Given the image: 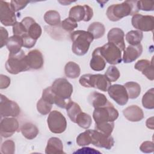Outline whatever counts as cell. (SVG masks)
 Returning a JSON list of instances; mask_svg holds the SVG:
<instances>
[{
    "label": "cell",
    "instance_id": "30bf717a",
    "mask_svg": "<svg viewBox=\"0 0 154 154\" xmlns=\"http://www.w3.org/2000/svg\"><path fill=\"white\" fill-rule=\"evenodd\" d=\"M20 109L14 101L8 99L5 96L1 94L0 113L1 117H17L20 114Z\"/></svg>",
    "mask_w": 154,
    "mask_h": 154
},
{
    "label": "cell",
    "instance_id": "f6af8a7d",
    "mask_svg": "<svg viewBox=\"0 0 154 154\" xmlns=\"http://www.w3.org/2000/svg\"><path fill=\"white\" fill-rule=\"evenodd\" d=\"M1 31V45L0 48H2L4 46L7 45V43L8 40V33L6 29L3 27L0 28Z\"/></svg>",
    "mask_w": 154,
    "mask_h": 154
},
{
    "label": "cell",
    "instance_id": "ba28073f",
    "mask_svg": "<svg viewBox=\"0 0 154 154\" xmlns=\"http://www.w3.org/2000/svg\"><path fill=\"white\" fill-rule=\"evenodd\" d=\"M47 122L49 130L54 134L63 133L67 128L65 117L57 110H54L49 113Z\"/></svg>",
    "mask_w": 154,
    "mask_h": 154
},
{
    "label": "cell",
    "instance_id": "7402d4cb",
    "mask_svg": "<svg viewBox=\"0 0 154 154\" xmlns=\"http://www.w3.org/2000/svg\"><path fill=\"white\" fill-rule=\"evenodd\" d=\"M90 66L91 69L94 71H101L105 69L106 61L100 54L99 48H97L93 52Z\"/></svg>",
    "mask_w": 154,
    "mask_h": 154
},
{
    "label": "cell",
    "instance_id": "e575fe53",
    "mask_svg": "<svg viewBox=\"0 0 154 154\" xmlns=\"http://www.w3.org/2000/svg\"><path fill=\"white\" fill-rule=\"evenodd\" d=\"M52 104L44 100L42 97L37 103V109L38 112L42 115H46L51 111Z\"/></svg>",
    "mask_w": 154,
    "mask_h": 154
},
{
    "label": "cell",
    "instance_id": "ffe728a7",
    "mask_svg": "<svg viewBox=\"0 0 154 154\" xmlns=\"http://www.w3.org/2000/svg\"><path fill=\"white\" fill-rule=\"evenodd\" d=\"M125 117L131 122H139L144 118V113L141 108L137 105H131L123 111Z\"/></svg>",
    "mask_w": 154,
    "mask_h": 154
},
{
    "label": "cell",
    "instance_id": "4316f807",
    "mask_svg": "<svg viewBox=\"0 0 154 154\" xmlns=\"http://www.w3.org/2000/svg\"><path fill=\"white\" fill-rule=\"evenodd\" d=\"M81 69L79 66L73 61L68 62L64 67L65 75L69 78L75 79L79 77Z\"/></svg>",
    "mask_w": 154,
    "mask_h": 154
},
{
    "label": "cell",
    "instance_id": "d6a6232c",
    "mask_svg": "<svg viewBox=\"0 0 154 154\" xmlns=\"http://www.w3.org/2000/svg\"><path fill=\"white\" fill-rule=\"evenodd\" d=\"M92 123L91 116L84 112H81L76 117V123L82 128L88 129Z\"/></svg>",
    "mask_w": 154,
    "mask_h": 154
},
{
    "label": "cell",
    "instance_id": "ac0fdd59",
    "mask_svg": "<svg viewBox=\"0 0 154 154\" xmlns=\"http://www.w3.org/2000/svg\"><path fill=\"white\" fill-rule=\"evenodd\" d=\"M26 58L29 69H40L43 66L44 60L43 55L42 52L37 49L29 51L26 55Z\"/></svg>",
    "mask_w": 154,
    "mask_h": 154
},
{
    "label": "cell",
    "instance_id": "1f68e13d",
    "mask_svg": "<svg viewBox=\"0 0 154 154\" xmlns=\"http://www.w3.org/2000/svg\"><path fill=\"white\" fill-rule=\"evenodd\" d=\"M142 104L146 109H152L154 108V89L153 88L149 89L143 95Z\"/></svg>",
    "mask_w": 154,
    "mask_h": 154
},
{
    "label": "cell",
    "instance_id": "52a82bcc",
    "mask_svg": "<svg viewBox=\"0 0 154 154\" xmlns=\"http://www.w3.org/2000/svg\"><path fill=\"white\" fill-rule=\"evenodd\" d=\"M99 48L100 55L106 63L110 64H117L122 62V51L115 45L108 42Z\"/></svg>",
    "mask_w": 154,
    "mask_h": 154
},
{
    "label": "cell",
    "instance_id": "44dd1931",
    "mask_svg": "<svg viewBox=\"0 0 154 154\" xmlns=\"http://www.w3.org/2000/svg\"><path fill=\"white\" fill-rule=\"evenodd\" d=\"M46 154L63 153V144L61 140L57 137L50 138L45 149Z\"/></svg>",
    "mask_w": 154,
    "mask_h": 154
},
{
    "label": "cell",
    "instance_id": "7c38bea8",
    "mask_svg": "<svg viewBox=\"0 0 154 154\" xmlns=\"http://www.w3.org/2000/svg\"><path fill=\"white\" fill-rule=\"evenodd\" d=\"M93 16V9L90 6L87 5H78L73 6L70 8L69 17L73 19L76 22L81 20L88 22L90 20Z\"/></svg>",
    "mask_w": 154,
    "mask_h": 154
},
{
    "label": "cell",
    "instance_id": "ee69618b",
    "mask_svg": "<svg viewBox=\"0 0 154 154\" xmlns=\"http://www.w3.org/2000/svg\"><path fill=\"white\" fill-rule=\"evenodd\" d=\"M140 149L144 153H151L153 152V143L146 141L143 142L140 147Z\"/></svg>",
    "mask_w": 154,
    "mask_h": 154
},
{
    "label": "cell",
    "instance_id": "e0dca14e",
    "mask_svg": "<svg viewBox=\"0 0 154 154\" xmlns=\"http://www.w3.org/2000/svg\"><path fill=\"white\" fill-rule=\"evenodd\" d=\"M125 33L119 28H113L111 29L107 35L108 41L117 46L122 51L125 49V43L124 40Z\"/></svg>",
    "mask_w": 154,
    "mask_h": 154
},
{
    "label": "cell",
    "instance_id": "8d00e7d4",
    "mask_svg": "<svg viewBox=\"0 0 154 154\" xmlns=\"http://www.w3.org/2000/svg\"><path fill=\"white\" fill-rule=\"evenodd\" d=\"M76 143L79 146H87L91 144V138L88 130L81 133L76 138Z\"/></svg>",
    "mask_w": 154,
    "mask_h": 154
},
{
    "label": "cell",
    "instance_id": "6da1fadb",
    "mask_svg": "<svg viewBox=\"0 0 154 154\" xmlns=\"http://www.w3.org/2000/svg\"><path fill=\"white\" fill-rule=\"evenodd\" d=\"M51 87L54 94V103L61 108H66L72 100L70 96L73 93L72 85L65 78H58Z\"/></svg>",
    "mask_w": 154,
    "mask_h": 154
},
{
    "label": "cell",
    "instance_id": "d6986e66",
    "mask_svg": "<svg viewBox=\"0 0 154 154\" xmlns=\"http://www.w3.org/2000/svg\"><path fill=\"white\" fill-rule=\"evenodd\" d=\"M143 52V46L141 44L130 45L124 50L123 61L125 63H131L137 60Z\"/></svg>",
    "mask_w": 154,
    "mask_h": 154
},
{
    "label": "cell",
    "instance_id": "f546056e",
    "mask_svg": "<svg viewBox=\"0 0 154 154\" xmlns=\"http://www.w3.org/2000/svg\"><path fill=\"white\" fill-rule=\"evenodd\" d=\"M143 38V34L139 30H131L126 34V40L131 45L140 44Z\"/></svg>",
    "mask_w": 154,
    "mask_h": 154
},
{
    "label": "cell",
    "instance_id": "7dc6e473",
    "mask_svg": "<svg viewBox=\"0 0 154 154\" xmlns=\"http://www.w3.org/2000/svg\"><path fill=\"white\" fill-rule=\"evenodd\" d=\"M74 153H100V152L94 150L93 148L90 147H84L82 149H79L78 151Z\"/></svg>",
    "mask_w": 154,
    "mask_h": 154
},
{
    "label": "cell",
    "instance_id": "7a4b0ae2",
    "mask_svg": "<svg viewBox=\"0 0 154 154\" xmlns=\"http://www.w3.org/2000/svg\"><path fill=\"white\" fill-rule=\"evenodd\" d=\"M138 11L137 1H125L121 4H112L109 6L106 14L110 20L116 22L124 17L134 15Z\"/></svg>",
    "mask_w": 154,
    "mask_h": 154
},
{
    "label": "cell",
    "instance_id": "d590c367",
    "mask_svg": "<svg viewBox=\"0 0 154 154\" xmlns=\"http://www.w3.org/2000/svg\"><path fill=\"white\" fill-rule=\"evenodd\" d=\"M105 75L111 82H115L119 78L120 73L116 66H111L107 69Z\"/></svg>",
    "mask_w": 154,
    "mask_h": 154
},
{
    "label": "cell",
    "instance_id": "484cf974",
    "mask_svg": "<svg viewBox=\"0 0 154 154\" xmlns=\"http://www.w3.org/2000/svg\"><path fill=\"white\" fill-rule=\"evenodd\" d=\"M87 31L93 35L94 39H98L103 37L105 32V28L102 23L94 22L88 26Z\"/></svg>",
    "mask_w": 154,
    "mask_h": 154
},
{
    "label": "cell",
    "instance_id": "d4e9b609",
    "mask_svg": "<svg viewBox=\"0 0 154 154\" xmlns=\"http://www.w3.org/2000/svg\"><path fill=\"white\" fill-rule=\"evenodd\" d=\"M20 131L23 136L28 140L34 139L38 134L37 127L29 122L23 124L20 128Z\"/></svg>",
    "mask_w": 154,
    "mask_h": 154
},
{
    "label": "cell",
    "instance_id": "2e32d148",
    "mask_svg": "<svg viewBox=\"0 0 154 154\" xmlns=\"http://www.w3.org/2000/svg\"><path fill=\"white\" fill-rule=\"evenodd\" d=\"M21 22L24 25L27 30V34H26L33 40H37L42 32L41 26L31 17H24Z\"/></svg>",
    "mask_w": 154,
    "mask_h": 154
},
{
    "label": "cell",
    "instance_id": "ab89813d",
    "mask_svg": "<svg viewBox=\"0 0 154 154\" xmlns=\"http://www.w3.org/2000/svg\"><path fill=\"white\" fill-rule=\"evenodd\" d=\"M138 10L143 11H153L154 10V2L147 1H137Z\"/></svg>",
    "mask_w": 154,
    "mask_h": 154
},
{
    "label": "cell",
    "instance_id": "cb8c5ba5",
    "mask_svg": "<svg viewBox=\"0 0 154 154\" xmlns=\"http://www.w3.org/2000/svg\"><path fill=\"white\" fill-rule=\"evenodd\" d=\"M7 48L9 51V54H15L20 52L23 46L22 38L19 35H14L9 37L7 43Z\"/></svg>",
    "mask_w": 154,
    "mask_h": 154
},
{
    "label": "cell",
    "instance_id": "7bdbcfd3",
    "mask_svg": "<svg viewBox=\"0 0 154 154\" xmlns=\"http://www.w3.org/2000/svg\"><path fill=\"white\" fill-rule=\"evenodd\" d=\"M28 3H29V1H26L13 0V1H11L10 2L11 8L14 11H18L24 8Z\"/></svg>",
    "mask_w": 154,
    "mask_h": 154
},
{
    "label": "cell",
    "instance_id": "603a6c76",
    "mask_svg": "<svg viewBox=\"0 0 154 154\" xmlns=\"http://www.w3.org/2000/svg\"><path fill=\"white\" fill-rule=\"evenodd\" d=\"M88 100L94 108L104 106L111 103L103 94L97 91L92 92L88 96Z\"/></svg>",
    "mask_w": 154,
    "mask_h": 154
},
{
    "label": "cell",
    "instance_id": "74e56055",
    "mask_svg": "<svg viewBox=\"0 0 154 154\" xmlns=\"http://www.w3.org/2000/svg\"><path fill=\"white\" fill-rule=\"evenodd\" d=\"M1 151L4 154H13L15 151V144L13 140L5 141L1 148Z\"/></svg>",
    "mask_w": 154,
    "mask_h": 154
},
{
    "label": "cell",
    "instance_id": "3957f363",
    "mask_svg": "<svg viewBox=\"0 0 154 154\" xmlns=\"http://www.w3.org/2000/svg\"><path fill=\"white\" fill-rule=\"evenodd\" d=\"M70 38L72 41V51L79 56L84 55L88 52L90 44L94 39L90 32L83 30L73 31L71 33Z\"/></svg>",
    "mask_w": 154,
    "mask_h": 154
},
{
    "label": "cell",
    "instance_id": "277c9868",
    "mask_svg": "<svg viewBox=\"0 0 154 154\" xmlns=\"http://www.w3.org/2000/svg\"><path fill=\"white\" fill-rule=\"evenodd\" d=\"M80 84L84 87L96 88L101 91H108L111 85V81L105 75L85 74L79 80Z\"/></svg>",
    "mask_w": 154,
    "mask_h": 154
},
{
    "label": "cell",
    "instance_id": "9a60e30c",
    "mask_svg": "<svg viewBox=\"0 0 154 154\" xmlns=\"http://www.w3.org/2000/svg\"><path fill=\"white\" fill-rule=\"evenodd\" d=\"M19 126V122L14 117H5L0 123V134L2 137H10L17 131Z\"/></svg>",
    "mask_w": 154,
    "mask_h": 154
},
{
    "label": "cell",
    "instance_id": "c3c4849f",
    "mask_svg": "<svg viewBox=\"0 0 154 154\" xmlns=\"http://www.w3.org/2000/svg\"><path fill=\"white\" fill-rule=\"evenodd\" d=\"M153 117H152L149 119H148L146 121V126L148 128H150L151 129H153Z\"/></svg>",
    "mask_w": 154,
    "mask_h": 154
},
{
    "label": "cell",
    "instance_id": "836d02e7",
    "mask_svg": "<svg viewBox=\"0 0 154 154\" xmlns=\"http://www.w3.org/2000/svg\"><path fill=\"white\" fill-rule=\"evenodd\" d=\"M114 128V122H104L98 124H95V129L100 131L106 135H111Z\"/></svg>",
    "mask_w": 154,
    "mask_h": 154
},
{
    "label": "cell",
    "instance_id": "8992f818",
    "mask_svg": "<svg viewBox=\"0 0 154 154\" xmlns=\"http://www.w3.org/2000/svg\"><path fill=\"white\" fill-rule=\"evenodd\" d=\"M93 117L96 124L114 122L119 117V112L111 103L106 106L94 108Z\"/></svg>",
    "mask_w": 154,
    "mask_h": 154
},
{
    "label": "cell",
    "instance_id": "bcb514c9",
    "mask_svg": "<svg viewBox=\"0 0 154 154\" xmlns=\"http://www.w3.org/2000/svg\"><path fill=\"white\" fill-rule=\"evenodd\" d=\"M0 79H1V82H0L1 89L7 88L10 84V79L9 77H8L6 75H4L1 74L0 76Z\"/></svg>",
    "mask_w": 154,
    "mask_h": 154
},
{
    "label": "cell",
    "instance_id": "f35d334b",
    "mask_svg": "<svg viewBox=\"0 0 154 154\" xmlns=\"http://www.w3.org/2000/svg\"><path fill=\"white\" fill-rule=\"evenodd\" d=\"M61 25L62 28L67 32H71L78 27L77 22L70 17L66 18L63 20Z\"/></svg>",
    "mask_w": 154,
    "mask_h": 154
},
{
    "label": "cell",
    "instance_id": "4fadbf2b",
    "mask_svg": "<svg viewBox=\"0 0 154 154\" xmlns=\"http://www.w3.org/2000/svg\"><path fill=\"white\" fill-rule=\"evenodd\" d=\"M0 21L5 26H13L17 22L15 11L11 4L4 1H0Z\"/></svg>",
    "mask_w": 154,
    "mask_h": 154
},
{
    "label": "cell",
    "instance_id": "60d3db41",
    "mask_svg": "<svg viewBox=\"0 0 154 154\" xmlns=\"http://www.w3.org/2000/svg\"><path fill=\"white\" fill-rule=\"evenodd\" d=\"M13 32L14 35L22 37L23 35L27 34V30L24 25L20 22H16L13 26Z\"/></svg>",
    "mask_w": 154,
    "mask_h": 154
},
{
    "label": "cell",
    "instance_id": "5b68a950",
    "mask_svg": "<svg viewBox=\"0 0 154 154\" xmlns=\"http://www.w3.org/2000/svg\"><path fill=\"white\" fill-rule=\"evenodd\" d=\"M5 69L10 73L13 75L30 70L24 51L21 50L17 54H9L5 63Z\"/></svg>",
    "mask_w": 154,
    "mask_h": 154
},
{
    "label": "cell",
    "instance_id": "9c48e42d",
    "mask_svg": "<svg viewBox=\"0 0 154 154\" xmlns=\"http://www.w3.org/2000/svg\"><path fill=\"white\" fill-rule=\"evenodd\" d=\"M88 131L91 138V144L96 147L105 148L107 150L111 149L113 147L114 140L111 135H106L96 129H88Z\"/></svg>",
    "mask_w": 154,
    "mask_h": 154
},
{
    "label": "cell",
    "instance_id": "b9f144b4",
    "mask_svg": "<svg viewBox=\"0 0 154 154\" xmlns=\"http://www.w3.org/2000/svg\"><path fill=\"white\" fill-rule=\"evenodd\" d=\"M142 73L145 75L147 79L150 81L154 79V70H153V59L152 60L150 63L146 66L141 71Z\"/></svg>",
    "mask_w": 154,
    "mask_h": 154
},
{
    "label": "cell",
    "instance_id": "5bb4252c",
    "mask_svg": "<svg viewBox=\"0 0 154 154\" xmlns=\"http://www.w3.org/2000/svg\"><path fill=\"white\" fill-rule=\"evenodd\" d=\"M108 93L110 97L119 105H125L128 101V95L124 85L120 84L112 85L108 88Z\"/></svg>",
    "mask_w": 154,
    "mask_h": 154
},
{
    "label": "cell",
    "instance_id": "4dcf8cb0",
    "mask_svg": "<svg viewBox=\"0 0 154 154\" xmlns=\"http://www.w3.org/2000/svg\"><path fill=\"white\" fill-rule=\"evenodd\" d=\"M45 21L51 26H57L60 24L61 18L59 13L55 10H49L44 15Z\"/></svg>",
    "mask_w": 154,
    "mask_h": 154
},
{
    "label": "cell",
    "instance_id": "f1b7e54d",
    "mask_svg": "<svg viewBox=\"0 0 154 154\" xmlns=\"http://www.w3.org/2000/svg\"><path fill=\"white\" fill-rule=\"evenodd\" d=\"M66 109L67 110V114L71 121L73 123H76V117L82 112L79 105L77 103L71 100Z\"/></svg>",
    "mask_w": 154,
    "mask_h": 154
},
{
    "label": "cell",
    "instance_id": "8fae6325",
    "mask_svg": "<svg viewBox=\"0 0 154 154\" xmlns=\"http://www.w3.org/2000/svg\"><path fill=\"white\" fill-rule=\"evenodd\" d=\"M131 23L135 28L140 31H153L154 28V17L137 13L132 16Z\"/></svg>",
    "mask_w": 154,
    "mask_h": 154
},
{
    "label": "cell",
    "instance_id": "83f0119b",
    "mask_svg": "<svg viewBox=\"0 0 154 154\" xmlns=\"http://www.w3.org/2000/svg\"><path fill=\"white\" fill-rule=\"evenodd\" d=\"M124 87L126 90L128 97L130 99H136L140 94L141 87L140 84L135 82H128L125 84Z\"/></svg>",
    "mask_w": 154,
    "mask_h": 154
}]
</instances>
